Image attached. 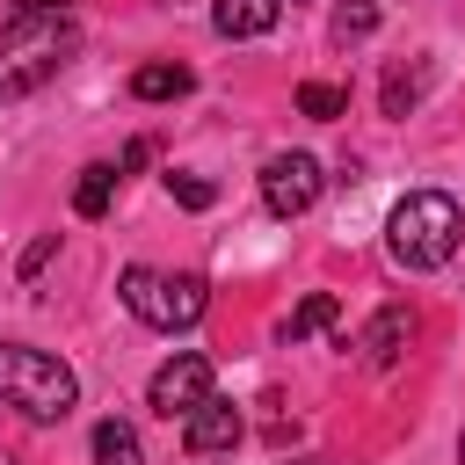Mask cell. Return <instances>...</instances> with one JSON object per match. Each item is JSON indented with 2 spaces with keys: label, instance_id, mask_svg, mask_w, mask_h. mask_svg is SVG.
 <instances>
[{
  "label": "cell",
  "instance_id": "52a82bcc",
  "mask_svg": "<svg viewBox=\"0 0 465 465\" xmlns=\"http://www.w3.org/2000/svg\"><path fill=\"white\" fill-rule=\"evenodd\" d=\"M232 443H240V407H232V400L211 392L196 414H182V450H189V458H218V450H232Z\"/></svg>",
  "mask_w": 465,
  "mask_h": 465
},
{
  "label": "cell",
  "instance_id": "6da1fadb",
  "mask_svg": "<svg viewBox=\"0 0 465 465\" xmlns=\"http://www.w3.org/2000/svg\"><path fill=\"white\" fill-rule=\"evenodd\" d=\"M80 51L73 7H7L0 15V102H29Z\"/></svg>",
  "mask_w": 465,
  "mask_h": 465
},
{
  "label": "cell",
  "instance_id": "8fae6325",
  "mask_svg": "<svg viewBox=\"0 0 465 465\" xmlns=\"http://www.w3.org/2000/svg\"><path fill=\"white\" fill-rule=\"evenodd\" d=\"M116 182H124V174H116L109 160L80 167V182H73V211H80V218H102V211H109V196H116Z\"/></svg>",
  "mask_w": 465,
  "mask_h": 465
},
{
  "label": "cell",
  "instance_id": "30bf717a",
  "mask_svg": "<svg viewBox=\"0 0 465 465\" xmlns=\"http://www.w3.org/2000/svg\"><path fill=\"white\" fill-rule=\"evenodd\" d=\"M189 87H196V73H189V65H167V58L131 73V94H138V102H174V94H189Z\"/></svg>",
  "mask_w": 465,
  "mask_h": 465
},
{
  "label": "cell",
  "instance_id": "ba28073f",
  "mask_svg": "<svg viewBox=\"0 0 465 465\" xmlns=\"http://www.w3.org/2000/svg\"><path fill=\"white\" fill-rule=\"evenodd\" d=\"M407 341H414V312H407V305H385V312L363 327V341H356V349H363V363H371V371H392V363L407 356Z\"/></svg>",
  "mask_w": 465,
  "mask_h": 465
},
{
  "label": "cell",
  "instance_id": "277c9868",
  "mask_svg": "<svg viewBox=\"0 0 465 465\" xmlns=\"http://www.w3.org/2000/svg\"><path fill=\"white\" fill-rule=\"evenodd\" d=\"M116 298L131 305V320H145V327H160V334L196 327L203 305H211L203 276H160V269H124V276H116Z\"/></svg>",
  "mask_w": 465,
  "mask_h": 465
},
{
  "label": "cell",
  "instance_id": "5bb4252c",
  "mask_svg": "<svg viewBox=\"0 0 465 465\" xmlns=\"http://www.w3.org/2000/svg\"><path fill=\"white\" fill-rule=\"evenodd\" d=\"M298 109H305L312 124H334V116L349 109V87H327V80H305V87H298Z\"/></svg>",
  "mask_w": 465,
  "mask_h": 465
},
{
  "label": "cell",
  "instance_id": "3957f363",
  "mask_svg": "<svg viewBox=\"0 0 465 465\" xmlns=\"http://www.w3.org/2000/svg\"><path fill=\"white\" fill-rule=\"evenodd\" d=\"M0 400L29 421H65L73 400H80V378L51 356V349H29V341H0Z\"/></svg>",
  "mask_w": 465,
  "mask_h": 465
},
{
  "label": "cell",
  "instance_id": "4fadbf2b",
  "mask_svg": "<svg viewBox=\"0 0 465 465\" xmlns=\"http://www.w3.org/2000/svg\"><path fill=\"white\" fill-rule=\"evenodd\" d=\"M334 320H341V312H334V298H327V291H312V298L283 320V334H291V341H305V334H327Z\"/></svg>",
  "mask_w": 465,
  "mask_h": 465
},
{
  "label": "cell",
  "instance_id": "ffe728a7",
  "mask_svg": "<svg viewBox=\"0 0 465 465\" xmlns=\"http://www.w3.org/2000/svg\"><path fill=\"white\" fill-rule=\"evenodd\" d=\"M458 465H465V436H458Z\"/></svg>",
  "mask_w": 465,
  "mask_h": 465
},
{
  "label": "cell",
  "instance_id": "2e32d148",
  "mask_svg": "<svg viewBox=\"0 0 465 465\" xmlns=\"http://www.w3.org/2000/svg\"><path fill=\"white\" fill-rule=\"evenodd\" d=\"M167 189H174L182 211H211V203H218V189H211L203 174H167Z\"/></svg>",
  "mask_w": 465,
  "mask_h": 465
},
{
  "label": "cell",
  "instance_id": "44dd1931",
  "mask_svg": "<svg viewBox=\"0 0 465 465\" xmlns=\"http://www.w3.org/2000/svg\"><path fill=\"white\" fill-rule=\"evenodd\" d=\"M298 465H320V458H298Z\"/></svg>",
  "mask_w": 465,
  "mask_h": 465
},
{
  "label": "cell",
  "instance_id": "9a60e30c",
  "mask_svg": "<svg viewBox=\"0 0 465 465\" xmlns=\"http://www.w3.org/2000/svg\"><path fill=\"white\" fill-rule=\"evenodd\" d=\"M378 29V0H341L334 7V44H363Z\"/></svg>",
  "mask_w": 465,
  "mask_h": 465
},
{
  "label": "cell",
  "instance_id": "7c38bea8",
  "mask_svg": "<svg viewBox=\"0 0 465 465\" xmlns=\"http://www.w3.org/2000/svg\"><path fill=\"white\" fill-rule=\"evenodd\" d=\"M94 465H145V450H138V429L131 421H94Z\"/></svg>",
  "mask_w": 465,
  "mask_h": 465
},
{
  "label": "cell",
  "instance_id": "7a4b0ae2",
  "mask_svg": "<svg viewBox=\"0 0 465 465\" xmlns=\"http://www.w3.org/2000/svg\"><path fill=\"white\" fill-rule=\"evenodd\" d=\"M458 232H465V218H458V203L443 189H414L385 218V247H392L400 269H443L458 254Z\"/></svg>",
  "mask_w": 465,
  "mask_h": 465
},
{
  "label": "cell",
  "instance_id": "8992f818",
  "mask_svg": "<svg viewBox=\"0 0 465 465\" xmlns=\"http://www.w3.org/2000/svg\"><path fill=\"white\" fill-rule=\"evenodd\" d=\"M312 196H320V160H312V153H276V160L262 167V203H269L276 218L312 211Z\"/></svg>",
  "mask_w": 465,
  "mask_h": 465
},
{
  "label": "cell",
  "instance_id": "e0dca14e",
  "mask_svg": "<svg viewBox=\"0 0 465 465\" xmlns=\"http://www.w3.org/2000/svg\"><path fill=\"white\" fill-rule=\"evenodd\" d=\"M414 94H421V80H414V73H392V80H385V116H407Z\"/></svg>",
  "mask_w": 465,
  "mask_h": 465
},
{
  "label": "cell",
  "instance_id": "5b68a950",
  "mask_svg": "<svg viewBox=\"0 0 465 465\" xmlns=\"http://www.w3.org/2000/svg\"><path fill=\"white\" fill-rule=\"evenodd\" d=\"M145 400H153V414H196L203 400H211V356L203 349H174L160 371H153V385H145Z\"/></svg>",
  "mask_w": 465,
  "mask_h": 465
},
{
  "label": "cell",
  "instance_id": "d6986e66",
  "mask_svg": "<svg viewBox=\"0 0 465 465\" xmlns=\"http://www.w3.org/2000/svg\"><path fill=\"white\" fill-rule=\"evenodd\" d=\"M145 160H153V138H131V145H124V160H116V174H138Z\"/></svg>",
  "mask_w": 465,
  "mask_h": 465
},
{
  "label": "cell",
  "instance_id": "9c48e42d",
  "mask_svg": "<svg viewBox=\"0 0 465 465\" xmlns=\"http://www.w3.org/2000/svg\"><path fill=\"white\" fill-rule=\"evenodd\" d=\"M276 15H283V0H218V7H211V29L240 44V36H269Z\"/></svg>",
  "mask_w": 465,
  "mask_h": 465
},
{
  "label": "cell",
  "instance_id": "ac0fdd59",
  "mask_svg": "<svg viewBox=\"0 0 465 465\" xmlns=\"http://www.w3.org/2000/svg\"><path fill=\"white\" fill-rule=\"evenodd\" d=\"M51 254H58V232H44V240H36V247H29V254H22V283H36V276H44V262H51Z\"/></svg>",
  "mask_w": 465,
  "mask_h": 465
}]
</instances>
